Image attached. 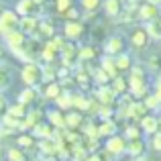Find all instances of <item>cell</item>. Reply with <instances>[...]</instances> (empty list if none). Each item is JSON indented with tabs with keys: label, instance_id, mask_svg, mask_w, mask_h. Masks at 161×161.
I'll use <instances>...</instances> for the list:
<instances>
[{
	"label": "cell",
	"instance_id": "obj_9",
	"mask_svg": "<svg viewBox=\"0 0 161 161\" xmlns=\"http://www.w3.org/2000/svg\"><path fill=\"white\" fill-rule=\"evenodd\" d=\"M14 12L19 16H37L41 12V6H37L33 0H19L14 6Z\"/></svg>",
	"mask_w": 161,
	"mask_h": 161
},
{
	"label": "cell",
	"instance_id": "obj_17",
	"mask_svg": "<svg viewBox=\"0 0 161 161\" xmlns=\"http://www.w3.org/2000/svg\"><path fill=\"white\" fill-rule=\"evenodd\" d=\"M37 100H39V90H37V88H25L23 92H20L19 94V102L20 104H25V106H29L31 108L33 104L37 102Z\"/></svg>",
	"mask_w": 161,
	"mask_h": 161
},
{
	"label": "cell",
	"instance_id": "obj_47",
	"mask_svg": "<svg viewBox=\"0 0 161 161\" xmlns=\"http://www.w3.org/2000/svg\"><path fill=\"white\" fill-rule=\"evenodd\" d=\"M153 94L161 100V78H157V82H155V92H153Z\"/></svg>",
	"mask_w": 161,
	"mask_h": 161
},
{
	"label": "cell",
	"instance_id": "obj_21",
	"mask_svg": "<svg viewBox=\"0 0 161 161\" xmlns=\"http://www.w3.org/2000/svg\"><path fill=\"white\" fill-rule=\"evenodd\" d=\"M53 126L51 125H49V122H39V125H37L35 126V129H33L31 130V135H33V137H35V139H39V141H41V139H53Z\"/></svg>",
	"mask_w": 161,
	"mask_h": 161
},
{
	"label": "cell",
	"instance_id": "obj_38",
	"mask_svg": "<svg viewBox=\"0 0 161 161\" xmlns=\"http://www.w3.org/2000/svg\"><path fill=\"white\" fill-rule=\"evenodd\" d=\"M94 55H96V49L92 45L78 47V59H82V61H90V59H94Z\"/></svg>",
	"mask_w": 161,
	"mask_h": 161
},
{
	"label": "cell",
	"instance_id": "obj_30",
	"mask_svg": "<svg viewBox=\"0 0 161 161\" xmlns=\"http://www.w3.org/2000/svg\"><path fill=\"white\" fill-rule=\"evenodd\" d=\"M57 55H59V53L55 51V49H51L47 43H45L43 47H41V51H39V57L45 61V65H51V63L55 61V59H57Z\"/></svg>",
	"mask_w": 161,
	"mask_h": 161
},
{
	"label": "cell",
	"instance_id": "obj_4",
	"mask_svg": "<svg viewBox=\"0 0 161 161\" xmlns=\"http://www.w3.org/2000/svg\"><path fill=\"white\" fill-rule=\"evenodd\" d=\"M19 23H20V16L14 10H6L4 8L0 12V35H6V33L19 29Z\"/></svg>",
	"mask_w": 161,
	"mask_h": 161
},
{
	"label": "cell",
	"instance_id": "obj_3",
	"mask_svg": "<svg viewBox=\"0 0 161 161\" xmlns=\"http://www.w3.org/2000/svg\"><path fill=\"white\" fill-rule=\"evenodd\" d=\"M137 19L143 20V23H153V20H159L161 19V8L155 6V4H149V2H143L137 6Z\"/></svg>",
	"mask_w": 161,
	"mask_h": 161
},
{
	"label": "cell",
	"instance_id": "obj_6",
	"mask_svg": "<svg viewBox=\"0 0 161 161\" xmlns=\"http://www.w3.org/2000/svg\"><path fill=\"white\" fill-rule=\"evenodd\" d=\"M43 118H45V112H43V110H39V108H29L27 116L20 120L19 130H33L37 125H39V122H43Z\"/></svg>",
	"mask_w": 161,
	"mask_h": 161
},
{
	"label": "cell",
	"instance_id": "obj_25",
	"mask_svg": "<svg viewBox=\"0 0 161 161\" xmlns=\"http://www.w3.org/2000/svg\"><path fill=\"white\" fill-rule=\"evenodd\" d=\"M110 88L114 90V94H116V96H122L126 90H129V82H126L125 75H116L114 80H110Z\"/></svg>",
	"mask_w": 161,
	"mask_h": 161
},
{
	"label": "cell",
	"instance_id": "obj_19",
	"mask_svg": "<svg viewBox=\"0 0 161 161\" xmlns=\"http://www.w3.org/2000/svg\"><path fill=\"white\" fill-rule=\"evenodd\" d=\"M47 122L53 126V129H65V114L63 110L59 108H53L47 112Z\"/></svg>",
	"mask_w": 161,
	"mask_h": 161
},
{
	"label": "cell",
	"instance_id": "obj_8",
	"mask_svg": "<svg viewBox=\"0 0 161 161\" xmlns=\"http://www.w3.org/2000/svg\"><path fill=\"white\" fill-rule=\"evenodd\" d=\"M104 53L110 57H116V55L125 53V37L122 35H110L104 43Z\"/></svg>",
	"mask_w": 161,
	"mask_h": 161
},
{
	"label": "cell",
	"instance_id": "obj_41",
	"mask_svg": "<svg viewBox=\"0 0 161 161\" xmlns=\"http://www.w3.org/2000/svg\"><path fill=\"white\" fill-rule=\"evenodd\" d=\"M71 6H74V0H55V10H57L59 14H63L65 10H69Z\"/></svg>",
	"mask_w": 161,
	"mask_h": 161
},
{
	"label": "cell",
	"instance_id": "obj_28",
	"mask_svg": "<svg viewBox=\"0 0 161 161\" xmlns=\"http://www.w3.org/2000/svg\"><path fill=\"white\" fill-rule=\"evenodd\" d=\"M88 102H90V98L86 94H74L71 96V108H75L78 112H86Z\"/></svg>",
	"mask_w": 161,
	"mask_h": 161
},
{
	"label": "cell",
	"instance_id": "obj_50",
	"mask_svg": "<svg viewBox=\"0 0 161 161\" xmlns=\"http://www.w3.org/2000/svg\"><path fill=\"white\" fill-rule=\"evenodd\" d=\"M0 161H4V149H2V145H0Z\"/></svg>",
	"mask_w": 161,
	"mask_h": 161
},
{
	"label": "cell",
	"instance_id": "obj_39",
	"mask_svg": "<svg viewBox=\"0 0 161 161\" xmlns=\"http://www.w3.org/2000/svg\"><path fill=\"white\" fill-rule=\"evenodd\" d=\"M80 6L86 12H96L100 6H102V0H80Z\"/></svg>",
	"mask_w": 161,
	"mask_h": 161
},
{
	"label": "cell",
	"instance_id": "obj_32",
	"mask_svg": "<svg viewBox=\"0 0 161 161\" xmlns=\"http://www.w3.org/2000/svg\"><path fill=\"white\" fill-rule=\"evenodd\" d=\"M145 31H147V35H149V39L161 41V23H159V20L147 23V25H145Z\"/></svg>",
	"mask_w": 161,
	"mask_h": 161
},
{
	"label": "cell",
	"instance_id": "obj_45",
	"mask_svg": "<svg viewBox=\"0 0 161 161\" xmlns=\"http://www.w3.org/2000/svg\"><path fill=\"white\" fill-rule=\"evenodd\" d=\"M149 65L153 67V69H159V67H161V57H159V55H151V57H149Z\"/></svg>",
	"mask_w": 161,
	"mask_h": 161
},
{
	"label": "cell",
	"instance_id": "obj_5",
	"mask_svg": "<svg viewBox=\"0 0 161 161\" xmlns=\"http://www.w3.org/2000/svg\"><path fill=\"white\" fill-rule=\"evenodd\" d=\"M84 33H86L84 20H65V25H63V37H65V41H71V43H74Z\"/></svg>",
	"mask_w": 161,
	"mask_h": 161
},
{
	"label": "cell",
	"instance_id": "obj_12",
	"mask_svg": "<svg viewBox=\"0 0 161 161\" xmlns=\"http://www.w3.org/2000/svg\"><path fill=\"white\" fill-rule=\"evenodd\" d=\"M53 35H57V31H55V27H53L51 20H41L39 19V27H37V33H35L33 39H35V41H39V39L49 41Z\"/></svg>",
	"mask_w": 161,
	"mask_h": 161
},
{
	"label": "cell",
	"instance_id": "obj_52",
	"mask_svg": "<svg viewBox=\"0 0 161 161\" xmlns=\"http://www.w3.org/2000/svg\"><path fill=\"white\" fill-rule=\"evenodd\" d=\"M74 161H84V159H74Z\"/></svg>",
	"mask_w": 161,
	"mask_h": 161
},
{
	"label": "cell",
	"instance_id": "obj_7",
	"mask_svg": "<svg viewBox=\"0 0 161 161\" xmlns=\"http://www.w3.org/2000/svg\"><path fill=\"white\" fill-rule=\"evenodd\" d=\"M2 39H4L6 47L10 49L12 53L19 51V49L23 47L25 43H27V35H25L20 29H14V31H10V33H6V35H2Z\"/></svg>",
	"mask_w": 161,
	"mask_h": 161
},
{
	"label": "cell",
	"instance_id": "obj_16",
	"mask_svg": "<svg viewBox=\"0 0 161 161\" xmlns=\"http://www.w3.org/2000/svg\"><path fill=\"white\" fill-rule=\"evenodd\" d=\"M139 126H141L143 133H147V135H155V133L159 130V118H157V116H153V114H147L145 118H141Z\"/></svg>",
	"mask_w": 161,
	"mask_h": 161
},
{
	"label": "cell",
	"instance_id": "obj_13",
	"mask_svg": "<svg viewBox=\"0 0 161 161\" xmlns=\"http://www.w3.org/2000/svg\"><path fill=\"white\" fill-rule=\"evenodd\" d=\"M149 35H147L145 27H137L133 29V33H130V43H133L135 49H145L147 45H149Z\"/></svg>",
	"mask_w": 161,
	"mask_h": 161
},
{
	"label": "cell",
	"instance_id": "obj_27",
	"mask_svg": "<svg viewBox=\"0 0 161 161\" xmlns=\"http://www.w3.org/2000/svg\"><path fill=\"white\" fill-rule=\"evenodd\" d=\"M71 96H74V94H71L69 90H63L61 94H59L57 98L53 100V102L57 104L59 110H71Z\"/></svg>",
	"mask_w": 161,
	"mask_h": 161
},
{
	"label": "cell",
	"instance_id": "obj_44",
	"mask_svg": "<svg viewBox=\"0 0 161 161\" xmlns=\"http://www.w3.org/2000/svg\"><path fill=\"white\" fill-rule=\"evenodd\" d=\"M6 112H8V102H6V98L0 94V120L6 116Z\"/></svg>",
	"mask_w": 161,
	"mask_h": 161
},
{
	"label": "cell",
	"instance_id": "obj_11",
	"mask_svg": "<svg viewBox=\"0 0 161 161\" xmlns=\"http://www.w3.org/2000/svg\"><path fill=\"white\" fill-rule=\"evenodd\" d=\"M104 14L110 19H118L125 12V0H102Z\"/></svg>",
	"mask_w": 161,
	"mask_h": 161
},
{
	"label": "cell",
	"instance_id": "obj_29",
	"mask_svg": "<svg viewBox=\"0 0 161 161\" xmlns=\"http://www.w3.org/2000/svg\"><path fill=\"white\" fill-rule=\"evenodd\" d=\"M4 157H6V161H29L25 149H20V147H10V149H6Z\"/></svg>",
	"mask_w": 161,
	"mask_h": 161
},
{
	"label": "cell",
	"instance_id": "obj_49",
	"mask_svg": "<svg viewBox=\"0 0 161 161\" xmlns=\"http://www.w3.org/2000/svg\"><path fill=\"white\" fill-rule=\"evenodd\" d=\"M145 2H149V4H155V6H159V8H161V0H145Z\"/></svg>",
	"mask_w": 161,
	"mask_h": 161
},
{
	"label": "cell",
	"instance_id": "obj_51",
	"mask_svg": "<svg viewBox=\"0 0 161 161\" xmlns=\"http://www.w3.org/2000/svg\"><path fill=\"white\" fill-rule=\"evenodd\" d=\"M2 55H4V51H2V47H0V61H2Z\"/></svg>",
	"mask_w": 161,
	"mask_h": 161
},
{
	"label": "cell",
	"instance_id": "obj_23",
	"mask_svg": "<svg viewBox=\"0 0 161 161\" xmlns=\"http://www.w3.org/2000/svg\"><path fill=\"white\" fill-rule=\"evenodd\" d=\"M114 63H116L118 74H125V71H130V67H133V57L129 53H120L114 57Z\"/></svg>",
	"mask_w": 161,
	"mask_h": 161
},
{
	"label": "cell",
	"instance_id": "obj_34",
	"mask_svg": "<svg viewBox=\"0 0 161 161\" xmlns=\"http://www.w3.org/2000/svg\"><path fill=\"white\" fill-rule=\"evenodd\" d=\"M27 112H29V106H25V104H20V102H16V104H8V114L10 116H14V118H25L27 116Z\"/></svg>",
	"mask_w": 161,
	"mask_h": 161
},
{
	"label": "cell",
	"instance_id": "obj_42",
	"mask_svg": "<svg viewBox=\"0 0 161 161\" xmlns=\"http://www.w3.org/2000/svg\"><path fill=\"white\" fill-rule=\"evenodd\" d=\"M61 16H63L65 20H80V10H78L75 6H71L69 10H65V12H63Z\"/></svg>",
	"mask_w": 161,
	"mask_h": 161
},
{
	"label": "cell",
	"instance_id": "obj_1",
	"mask_svg": "<svg viewBox=\"0 0 161 161\" xmlns=\"http://www.w3.org/2000/svg\"><path fill=\"white\" fill-rule=\"evenodd\" d=\"M20 80L25 82V86L29 88H39L43 84V67L37 61H29L23 65V71H20Z\"/></svg>",
	"mask_w": 161,
	"mask_h": 161
},
{
	"label": "cell",
	"instance_id": "obj_40",
	"mask_svg": "<svg viewBox=\"0 0 161 161\" xmlns=\"http://www.w3.org/2000/svg\"><path fill=\"white\" fill-rule=\"evenodd\" d=\"M143 104H145L149 110H157V108L161 106V100H159L155 94H147L145 98H143Z\"/></svg>",
	"mask_w": 161,
	"mask_h": 161
},
{
	"label": "cell",
	"instance_id": "obj_10",
	"mask_svg": "<svg viewBox=\"0 0 161 161\" xmlns=\"http://www.w3.org/2000/svg\"><path fill=\"white\" fill-rule=\"evenodd\" d=\"M116 98L118 96L114 94V90L108 86H98V90H96V100H98L100 104H104V106H114L116 104Z\"/></svg>",
	"mask_w": 161,
	"mask_h": 161
},
{
	"label": "cell",
	"instance_id": "obj_20",
	"mask_svg": "<svg viewBox=\"0 0 161 161\" xmlns=\"http://www.w3.org/2000/svg\"><path fill=\"white\" fill-rule=\"evenodd\" d=\"M145 153V143H143V139H133V141H126V155L133 159L141 157V155Z\"/></svg>",
	"mask_w": 161,
	"mask_h": 161
},
{
	"label": "cell",
	"instance_id": "obj_24",
	"mask_svg": "<svg viewBox=\"0 0 161 161\" xmlns=\"http://www.w3.org/2000/svg\"><path fill=\"white\" fill-rule=\"evenodd\" d=\"M100 67L110 75V80H114L116 75H120L118 69H116V63H114V57H110V55H104V57L100 59Z\"/></svg>",
	"mask_w": 161,
	"mask_h": 161
},
{
	"label": "cell",
	"instance_id": "obj_26",
	"mask_svg": "<svg viewBox=\"0 0 161 161\" xmlns=\"http://www.w3.org/2000/svg\"><path fill=\"white\" fill-rule=\"evenodd\" d=\"M63 92V88H61V84L55 80V82H49V84H45V92H43V96L47 100H55L59 94Z\"/></svg>",
	"mask_w": 161,
	"mask_h": 161
},
{
	"label": "cell",
	"instance_id": "obj_2",
	"mask_svg": "<svg viewBox=\"0 0 161 161\" xmlns=\"http://www.w3.org/2000/svg\"><path fill=\"white\" fill-rule=\"evenodd\" d=\"M104 151L110 153L112 157H120V155L126 153V139L122 135H112V137L106 139L104 143Z\"/></svg>",
	"mask_w": 161,
	"mask_h": 161
},
{
	"label": "cell",
	"instance_id": "obj_43",
	"mask_svg": "<svg viewBox=\"0 0 161 161\" xmlns=\"http://www.w3.org/2000/svg\"><path fill=\"white\" fill-rule=\"evenodd\" d=\"M151 147H153L155 151H159V153H161V130H157V133L153 135V141H151Z\"/></svg>",
	"mask_w": 161,
	"mask_h": 161
},
{
	"label": "cell",
	"instance_id": "obj_53",
	"mask_svg": "<svg viewBox=\"0 0 161 161\" xmlns=\"http://www.w3.org/2000/svg\"><path fill=\"white\" fill-rule=\"evenodd\" d=\"M159 23H161V19H159Z\"/></svg>",
	"mask_w": 161,
	"mask_h": 161
},
{
	"label": "cell",
	"instance_id": "obj_18",
	"mask_svg": "<svg viewBox=\"0 0 161 161\" xmlns=\"http://www.w3.org/2000/svg\"><path fill=\"white\" fill-rule=\"evenodd\" d=\"M84 126V116L82 112H78V110H71V112L65 114V129L69 130H78Z\"/></svg>",
	"mask_w": 161,
	"mask_h": 161
},
{
	"label": "cell",
	"instance_id": "obj_22",
	"mask_svg": "<svg viewBox=\"0 0 161 161\" xmlns=\"http://www.w3.org/2000/svg\"><path fill=\"white\" fill-rule=\"evenodd\" d=\"M112 135H116V120H112V118L102 120L98 125V137L100 139H108V137H112Z\"/></svg>",
	"mask_w": 161,
	"mask_h": 161
},
{
	"label": "cell",
	"instance_id": "obj_33",
	"mask_svg": "<svg viewBox=\"0 0 161 161\" xmlns=\"http://www.w3.org/2000/svg\"><path fill=\"white\" fill-rule=\"evenodd\" d=\"M35 145H37V139L33 135H19L16 137V147H20V149H33Z\"/></svg>",
	"mask_w": 161,
	"mask_h": 161
},
{
	"label": "cell",
	"instance_id": "obj_48",
	"mask_svg": "<svg viewBox=\"0 0 161 161\" xmlns=\"http://www.w3.org/2000/svg\"><path fill=\"white\" fill-rule=\"evenodd\" d=\"M33 2H35V4H37V6H41V8H43V6H45V4H47V0H33Z\"/></svg>",
	"mask_w": 161,
	"mask_h": 161
},
{
	"label": "cell",
	"instance_id": "obj_35",
	"mask_svg": "<svg viewBox=\"0 0 161 161\" xmlns=\"http://www.w3.org/2000/svg\"><path fill=\"white\" fill-rule=\"evenodd\" d=\"M92 82H96L98 86H106V84H110V75L102 69V67H98V69L92 71Z\"/></svg>",
	"mask_w": 161,
	"mask_h": 161
},
{
	"label": "cell",
	"instance_id": "obj_15",
	"mask_svg": "<svg viewBox=\"0 0 161 161\" xmlns=\"http://www.w3.org/2000/svg\"><path fill=\"white\" fill-rule=\"evenodd\" d=\"M147 114H149V108H147L143 102H133V104L129 106V112H126V116L133 118V120L139 125V122H141V118H145Z\"/></svg>",
	"mask_w": 161,
	"mask_h": 161
},
{
	"label": "cell",
	"instance_id": "obj_31",
	"mask_svg": "<svg viewBox=\"0 0 161 161\" xmlns=\"http://www.w3.org/2000/svg\"><path fill=\"white\" fill-rule=\"evenodd\" d=\"M12 84V71L8 65H0V92L6 90L8 86Z\"/></svg>",
	"mask_w": 161,
	"mask_h": 161
},
{
	"label": "cell",
	"instance_id": "obj_37",
	"mask_svg": "<svg viewBox=\"0 0 161 161\" xmlns=\"http://www.w3.org/2000/svg\"><path fill=\"white\" fill-rule=\"evenodd\" d=\"M143 130L139 125H126L125 126V139L126 141H133V139H141Z\"/></svg>",
	"mask_w": 161,
	"mask_h": 161
},
{
	"label": "cell",
	"instance_id": "obj_14",
	"mask_svg": "<svg viewBox=\"0 0 161 161\" xmlns=\"http://www.w3.org/2000/svg\"><path fill=\"white\" fill-rule=\"evenodd\" d=\"M37 27H39V19L37 16H20V23H19V29L25 33L27 37H35L37 33Z\"/></svg>",
	"mask_w": 161,
	"mask_h": 161
},
{
	"label": "cell",
	"instance_id": "obj_54",
	"mask_svg": "<svg viewBox=\"0 0 161 161\" xmlns=\"http://www.w3.org/2000/svg\"><path fill=\"white\" fill-rule=\"evenodd\" d=\"M159 43H161V41H159Z\"/></svg>",
	"mask_w": 161,
	"mask_h": 161
},
{
	"label": "cell",
	"instance_id": "obj_46",
	"mask_svg": "<svg viewBox=\"0 0 161 161\" xmlns=\"http://www.w3.org/2000/svg\"><path fill=\"white\" fill-rule=\"evenodd\" d=\"M84 161H102V155H100V151H96V153H88Z\"/></svg>",
	"mask_w": 161,
	"mask_h": 161
},
{
	"label": "cell",
	"instance_id": "obj_36",
	"mask_svg": "<svg viewBox=\"0 0 161 161\" xmlns=\"http://www.w3.org/2000/svg\"><path fill=\"white\" fill-rule=\"evenodd\" d=\"M45 43H47L51 49H55L57 53H61V51H63V47L67 45V41H65V37H61V35H53L51 39L45 41Z\"/></svg>",
	"mask_w": 161,
	"mask_h": 161
}]
</instances>
